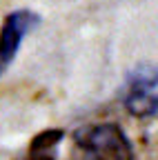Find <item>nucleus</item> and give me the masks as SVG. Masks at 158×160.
I'll list each match as a JSON object with an SVG mask.
<instances>
[{
	"label": "nucleus",
	"mask_w": 158,
	"mask_h": 160,
	"mask_svg": "<svg viewBox=\"0 0 158 160\" xmlns=\"http://www.w3.org/2000/svg\"><path fill=\"white\" fill-rule=\"evenodd\" d=\"M40 25V16L31 9H16L5 16L0 27V76L13 65L23 40Z\"/></svg>",
	"instance_id": "3"
},
{
	"label": "nucleus",
	"mask_w": 158,
	"mask_h": 160,
	"mask_svg": "<svg viewBox=\"0 0 158 160\" xmlns=\"http://www.w3.org/2000/svg\"><path fill=\"white\" fill-rule=\"evenodd\" d=\"M123 105L136 118H149L158 113V67L138 65L127 76Z\"/></svg>",
	"instance_id": "2"
},
{
	"label": "nucleus",
	"mask_w": 158,
	"mask_h": 160,
	"mask_svg": "<svg viewBox=\"0 0 158 160\" xmlns=\"http://www.w3.org/2000/svg\"><path fill=\"white\" fill-rule=\"evenodd\" d=\"M65 140L63 129H45L29 142L25 160H58V147Z\"/></svg>",
	"instance_id": "4"
},
{
	"label": "nucleus",
	"mask_w": 158,
	"mask_h": 160,
	"mask_svg": "<svg viewBox=\"0 0 158 160\" xmlns=\"http://www.w3.org/2000/svg\"><path fill=\"white\" fill-rule=\"evenodd\" d=\"M85 160H134V147L116 122H100L76 133Z\"/></svg>",
	"instance_id": "1"
}]
</instances>
